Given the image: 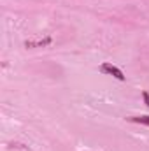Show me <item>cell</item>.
<instances>
[{
  "label": "cell",
  "instance_id": "obj_3",
  "mask_svg": "<svg viewBox=\"0 0 149 151\" xmlns=\"http://www.w3.org/2000/svg\"><path fill=\"white\" fill-rule=\"evenodd\" d=\"M128 121H133V123H140V125H148L149 127V116H132V118H126Z\"/></svg>",
  "mask_w": 149,
  "mask_h": 151
},
{
  "label": "cell",
  "instance_id": "obj_2",
  "mask_svg": "<svg viewBox=\"0 0 149 151\" xmlns=\"http://www.w3.org/2000/svg\"><path fill=\"white\" fill-rule=\"evenodd\" d=\"M49 42H51V37H46L44 40H35V42L27 40V42H25V46H27V47H40V46H47Z\"/></svg>",
  "mask_w": 149,
  "mask_h": 151
},
{
  "label": "cell",
  "instance_id": "obj_4",
  "mask_svg": "<svg viewBox=\"0 0 149 151\" xmlns=\"http://www.w3.org/2000/svg\"><path fill=\"white\" fill-rule=\"evenodd\" d=\"M142 99H144V102H146V106L149 107V93H148V91H142Z\"/></svg>",
  "mask_w": 149,
  "mask_h": 151
},
{
  "label": "cell",
  "instance_id": "obj_1",
  "mask_svg": "<svg viewBox=\"0 0 149 151\" xmlns=\"http://www.w3.org/2000/svg\"><path fill=\"white\" fill-rule=\"evenodd\" d=\"M100 70H102L104 74H109V76H112V77H116L117 81H125V79H126L125 74H123V70L117 69V67L112 65V63H102V65H100Z\"/></svg>",
  "mask_w": 149,
  "mask_h": 151
}]
</instances>
